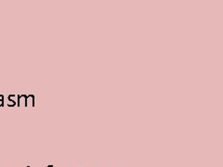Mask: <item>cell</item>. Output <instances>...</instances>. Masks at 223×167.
Segmentation results:
<instances>
[{"instance_id":"3","label":"cell","mask_w":223,"mask_h":167,"mask_svg":"<svg viewBox=\"0 0 223 167\" xmlns=\"http://www.w3.org/2000/svg\"><path fill=\"white\" fill-rule=\"evenodd\" d=\"M0 107H4V96L0 95Z\"/></svg>"},{"instance_id":"2","label":"cell","mask_w":223,"mask_h":167,"mask_svg":"<svg viewBox=\"0 0 223 167\" xmlns=\"http://www.w3.org/2000/svg\"><path fill=\"white\" fill-rule=\"evenodd\" d=\"M13 96H14V95H9V96L8 97V101H9L8 104V107H14L15 105H17V103L15 102V100H12Z\"/></svg>"},{"instance_id":"1","label":"cell","mask_w":223,"mask_h":167,"mask_svg":"<svg viewBox=\"0 0 223 167\" xmlns=\"http://www.w3.org/2000/svg\"><path fill=\"white\" fill-rule=\"evenodd\" d=\"M26 95H18V101H17V106L21 107L22 102H23V105L26 107Z\"/></svg>"}]
</instances>
